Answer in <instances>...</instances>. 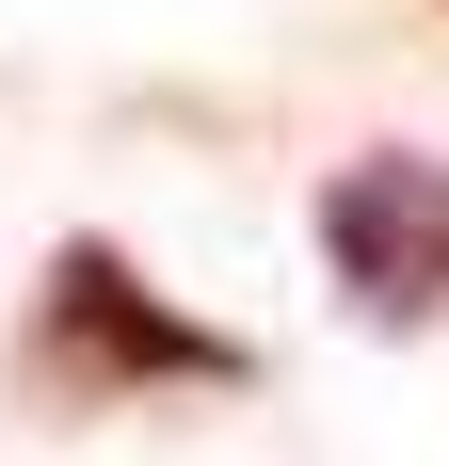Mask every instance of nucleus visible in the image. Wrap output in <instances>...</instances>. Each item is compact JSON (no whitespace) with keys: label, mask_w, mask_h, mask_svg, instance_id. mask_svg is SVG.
Listing matches in <instances>:
<instances>
[{"label":"nucleus","mask_w":449,"mask_h":466,"mask_svg":"<svg viewBox=\"0 0 449 466\" xmlns=\"http://www.w3.org/2000/svg\"><path fill=\"white\" fill-rule=\"evenodd\" d=\"M33 370L65 402H113V386H257V354L224 322H193L177 289H145L81 226V241H48V274H33Z\"/></svg>","instance_id":"f257e3e1"},{"label":"nucleus","mask_w":449,"mask_h":466,"mask_svg":"<svg viewBox=\"0 0 449 466\" xmlns=\"http://www.w3.org/2000/svg\"><path fill=\"white\" fill-rule=\"evenodd\" d=\"M321 258L369 322H434L449 306V161H417V145L337 161L321 177Z\"/></svg>","instance_id":"f03ea898"}]
</instances>
